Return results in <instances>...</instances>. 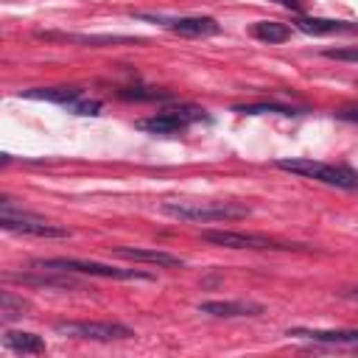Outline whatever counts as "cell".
<instances>
[{"instance_id": "cell-10", "label": "cell", "mask_w": 358, "mask_h": 358, "mask_svg": "<svg viewBox=\"0 0 358 358\" xmlns=\"http://www.w3.org/2000/svg\"><path fill=\"white\" fill-rule=\"evenodd\" d=\"M112 255L123 258V260H134V263H152V266H160V269H182L185 260L171 255V252H163V249H137V247H115Z\"/></svg>"}, {"instance_id": "cell-4", "label": "cell", "mask_w": 358, "mask_h": 358, "mask_svg": "<svg viewBox=\"0 0 358 358\" xmlns=\"http://www.w3.org/2000/svg\"><path fill=\"white\" fill-rule=\"evenodd\" d=\"M53 330L67 339L84 341H126L134 339V330L120 322H56Z\"/></svg>"}, {"instance_id": "cell-14", "label": "cell", "mask_w": 358, "mask_h": 358, "mask_svg": "<svg viewBox=\"0 0 358 358\" xmlns=\"http://www.w3.org/2000/svg\"><path fill=\"white\" fill-rule=\"evenodd\" d=\"M168 28L182 37H213L222 31V26L213 17H179V20H168Z\"/></svg>"}, {"instance_id": "cell-8", "label": "cell", "mask_w": 358, "mask_h": 358, "mask_svg": "<svg viewBox=\"0 0 358 358\" xmlns=\"http://www.w3.org/2000/svg\"><path fill=\"white\" fill-rule=\"evenodd\" d=\"M0 230L15 233V235H34V238H70L73 233L48 224L42 216L39 219H15V216H0Z\"/></svg>"}, {"instance_id": "cell-11", "label": "cell", "mask_w": 358, "mask_h": 358, "mask_svg": "<svg viewBox=\"0 0 358 358\" xmlns=\"http://www.w3.org/2000/svg\"><path fill=\"white\" fill-rule=\"evenodd\" d=\"M39 39L48 42H79L87 48H107V45H126V42H140L132 37H104V34H64V31H37Z\"/></svg>"}, {"instance_id": "cell-1", "label": "cell", "mask_w": 358, "mask_h": 358, "mask_svg": "<svg viewBox=\"0 0 358 358\" xmlns=\"http://www.w3.org/2000/svg\"><path fill=\"white\" fill-rule=\"evenodd\" d=\"M163 213H165V216H171V219H179V222L210 224V222H238V219H247L252 210L247 204H235V202H216V204L165 202L163 204Z\"/></svg>"}, {"instance_id": "cell-12", "label": "cell", "mask_w": 358, "mask_h": 358, "mask_svg": "<svg viewBox=\"0 0 358 358\" xmlns=\"http://www.w3.org/2000/svg\"><path fill=\"white\" fill-rule=\"evenodd\" d=\"M285 336L292 339H305L314 344H355L358 330H308V328H292Z\"/></svg>"}, {"instance_id": "cell-21", "label": "cell", "mask_w": 358, "mask_h": 358, "mask_svg": "<svg viewBox=\"0 0 358 358\" xmlns=\"http://www.w3.org/2000/svg\"><path fill=\"white\" fill-rule=\"evenodd\" d=\"M325 56L328 59H336V62H358V53H355V48H330V51H325Z\"/></svg>"}, {"instance_id": "cell-22", "label": "cell", "mask_w": 358, "mask_h": 358, "mask_svg": "<svg viewBox=\"0 0 358 358\" xmlns=\"http://www.w3.org/2000/svg\"><path fill=\"white\" fill-rule=\"evenodd\" d=\"M70 109H73L76 115H98V109H101V101H73L70 104Z\"/></svg>"}, {"instance_id": "cell-9", "label": "cell", "mask_w": 358, "mask_h": 358, "mask_svg": "<svg viewBox=\"0 0 358 358\" xmlns=\"http://www.w3.org/2000/svg\"><path fill=\"white\" fill-rule=\"evenodd\" d=\"M266 308L260 303H249V300H210V303H199V314L207 316H219V319H238V316H260Z\"/></svg>"}, {"instance_id": "cell-20", "label": "cell", "mask_w": 358, "mask_h": 358, "mask_svg": "<svg viewBox=\"0 0 358 358\" xmlns=\"http://www.w3.org/2000/svg\"><path fill=\"white\" fill-rule=\"evenodd\" d=\"M0 311H3V314H12V316H20V314L31 311V303H28L26 297H17V294H12V292H3V289H0Z\"/></svg>"}, {"instance_id": "cell-7", "label": "cell", "mask_w": 358, "mask_h": 358, "mask_svg": "<svg viewBox=\"0 0 358 358\" xmlns=\"http://www.w3.org/2000/svg\"><path fill=\"white\" fill-rule=\"evenodd\" d=\"M202 118H207V115L199 107H177V109H165L154 118L137 120V129L152 132V134H177V132H185L193 120H202Z\"/></svg>"}, {"instance_id": "cell-24", "label": "cell", "mask_w": 358, "mask_h": 358, "mask_svg": "<svg viewBox=\"0 0 358 358\" xmlns=\"http://www.w3.org/2000/svg\"><path fill=\"white\" fill-rule=\"evenodd\" d=\"M339 118H344V120H355V109L350 107V109H344V112H341Z\"/></svg>"}, {"instance_id": "cell-3", "label": "cell", "mask_w": 358, "mask_h": 358, "mask_svg": "<svg viewBox=\"0 0 358 358\" xmlns=\"http://www.w3.org/2000/svg\"><path fill=\"white\" fill-rule=\"evenodd\" d=\"M280 171H289L305 179H316L341 190H355L358 188V174L350 165H330V163H316V160H277L274 163Z\"/></svg>"}, {"instance_id": "cell-16", "label": "cell", "mask_w": 358, "mask_h": 358, "mask_svg": "<svg viewBox=\"0 0 358 358\" xmlns=\"http://www.w3.org/2000/svg\"><path fill=\"white\" fill-rule=\"evenodd\" d=\"M26 98H37V101H51V104H62L70 107L73 101L82 98L79 87H37V90H26Z\"/></svg>"}, {"instance_id": "cell-23", "label": "cell", "mask_w": 358, "mask_h": 358, "mask_svg": "<svg viewBox=\"0 0 358 358\" xmlns=\"http://www.w3.org/2000/svg\"><path fill=\"white\" fill-rule=\"evenodd\" d=\"M280 6H285V9H292V12H303L305 9V0H277Z\"/></svg>"}, {"instance_id": "cell-15", "label": "cell", "mask_w": 358, "mask_h": 358, "mask_svg": "<svg viewBox=\"0 0 358 358\" xmlns=\"http://www.w3.org/2000/svg\"><path fill=\"white\" fill-rule=\"evenodd\" d=\"M3 347H9L12 352H23V355H34V352H45V341L37 333H26V330H9L0 336Z\"/></svg>"}, {"instance_id": "cell-18", "label": "cell", "mask_w": 358, "mask_h": 358, "mask_svg": "<svg viewBox=\"0 0 358 358\" xmlns=\"http://www.w3.org/2000/svg\"><path fill=\"white\" fill-rule=\"evenodd\" d=\"M118 96L126 101H171L174 98L168 90H157V87H120Z\"/></svg>"}, {"instance_id": "cell-5", "label": "cell", "mask_w": 358, "mask_h": 358, "mask_svg": "<svg viewBox=\"0 0 358 358\" xmlns=\"http://www.w3.org/2000/svg\"><path fill=\"white\" fill-rule=\"evenodd\" d=\"M0 280H6V283H17V285H37V289H53V292L82 289V280H76L70 271H53V269H34V271H0Z\"/></svg>"}, {"instance_id": "cell-19", "label": "cell", "mask_w": 358, "mask_h": 358, "mask_svg": "<svg viewBox=\"0 0 358 358\" xmlns=\"http://www.w3.org/2000/svg\"><path fill=\"white\" fill-rule=\"evenodd\" d=\"M233 112H241V115H266V112H277V115H297L300 109L285 107V104H238V107H233Z\"/></svg>"}, {"instance_id": "cell-2", "label": "cell", "mask_w": 358, "mask_h": 358, "mask_svg": "<svg viewBox=\"0 0 358 358\" xmlns=\"http://www.w3.org/2000/svg\"><path fill=\"white\" fill-rule=\"evenodd\" d=\"M34 269H53V271H70V274H90V277H109V280H154V274L140 269H118L96 260H73V258H37L31 260Z\"/></svg>"}, {"instance_id": "cell-13", "label": "cell", "mask_w": 358, "mask_h": 358, "mask_svg": "<svg viewBox=\"0 0 358 358\" xmlns=\"http://www.w3.org/2000/svg\"><path fill=\"white\" fill-rule=\"evenodd\" d=\"M297 31L311 34V37H325V34H352L355 26L347 20H325V17H297L294 20Z\"/></svg>"}, {"instance_id": "cell-17", "label": "cell", "mask_w": 358, "mask_h": 358, "mask_svg": "<svg viewBox=\"0 0 358 358\" xmlns=\"http://www.w3.org/2000/svg\"><path fill=\"white\" fill-rule=\"evenodd\" d=\"M252 37H255V39H260V42L274 45V42H285V39H289V37H292V28L285 26V23L260 20V23H255V26H252Z\"/></svg>"}, {"instance_id": "cell-25", "label": "cell", "mask_w": 358, "mask_h": 358, "mask_svg": "<svg viewBox=\"0 0 358 358\" xmlns=\"http://www.w3.org/2000/svg\"><path fill=\"white\" fill-rule=\"evenodd\" d=\"M9 163H12V154H3V152H0V168L9 165Z\"/></svg>"}, {"instance_id": "cell-6", "label": "cell", "mask_w": 358, "mask_h": 358, "mask_svg": "<svg viewBox=\"0 0 358 358\" xmlns=\"http://www.w3.org/2000/svg\"><path fill=\"white\" fill-rule=\"evenodd\" d=\"M202 238L207 244L227 247V249H303L300 244H280L266 235H252V233H230V230H204Z\"/></svg>"}]
</instances>
